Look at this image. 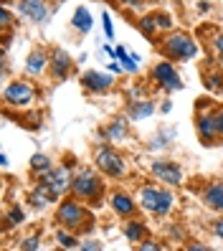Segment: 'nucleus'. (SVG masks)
Returning <instances> with one entry per match:
<instances>
[{
    "mask_svg": "<svg viewBox=\"0 0 223 251\" xmlns=\"http://www.w3.org/2000/svg\"><path fill=\"white\" fill-rule=\"evenodd\" d=\"M56 226H61V228H69V231H76L79 236H86V233H92L94 231V213L86 208V203L79 201L76 196H64L61 203H58V208H56Z\"/></svg>",
    "mask_w": 223,
    "mask_h": 251,
    "instance_id": "1",
    "label": "nucleus"
},
{
    "mask_svg": "<svg viewBox=\"0 0 223 251\" xmlns=\"http://www.w3.org/2000/svg\"><path fill=\"white\" fill-rule=\"evenodd\" d=\"M71 196H76L79 201H84L89 208H101L104 203V180L101 173H97L94 168H79L74 170L71 178Z\"/></svg>",
    "mask_w": 223,
    "mask_h": 251,
    "instance_id": "2",
    "label": "nucleus"
},
{
    "mask_svg": "<svg viewBox=\"0 0 223 251\" xmlns=\"http://www.w3.org/2000/svg\"><path fill=\"white\" fill-rule=\"evenodd\" d=\"M160 53L170 58L175 64H185V61H193V58L198 56V43L190 33L185 31H173L160 36Z\"/></svg>",
    "mask_w": 223,
    "mask_h": 251,
    "instance_id": "3",
    "label": "nucleus"
},
{
    "mask_svg": "<svg viewBox=\"0 0 223 251\" xmlns=\"http://www.w3.org/2000/svg\"><path fill=\"white\" fill-rule=\"evenodd\" d=\"M137 201H140V208H145L147 213L155 216V218H165L173 211V205H175V196L162 183L160 185L157 183L142 185L140 193H137Z\"/></svg>",
    "mask_w": 223,
    "mask_h": 251,
    "instance_id": "4",
    "label": "nucleus"
},
{
    "mask_svg": "<svg viewBox=\"0 0 223 251\" xmlns=\"http://www.w3.org/2000/svg\"><path fill=\"white\" fill-rule=\"evenodd\" d=\"M216 112H218V104H213L208 99L198 101V107H196V135H198L200 145H205V147H213L221 142Z\"/></svg>",
    "mask_w": 223,
    "mask_h": 251,
    "instance_id": "5",
    "label": "nucleus"
},
{
    "mask_svg": "<svg viewBox=\"0 0 223 251\" xmlns=\"http://www.w3.org/2000/svg\"><path fill=\"white\" fill-rule=\"evenodd\" d=\"M92 160H94V168L101 175L112 178V180L124 178V175H127V160H124V155L117 150V147H112L109 142L99 145L97 150H94V157Z\"/></svg>",
    "mask_w": 223,
    "mask_h": 251,
    "instance_id": "6",
    "label": "nucleus"
},
{
    "mask_svg": "<svg viewBox=\"0 0 223 251\" xmlns=\"http://www.w3.org/2000/svg\"><path fill=\"white\" fill-rule=\"evenodd\" d=\"M38 99V89L28 79H13L3 86V104L5 109H28Z\"/></svg>",
    "mask_w": 223,
    "mask_h": 251,
    "instance_id": "7",
    "label": "nucleus"
},
{
    "mask_svg": "<svg viewBox=\"0 0 223 251\" xmlns=\"http://www.w3.org/2000/svg\"><path fill=\"white\" fill-rule=\"evenodd\" d=\"M150 81L157 86V89L168 92V94L180 92L183 86H185V81L180 79V71L175 69V61H170V58H160V61L152 64V69H150Z\"/></svg>",
    "mask_w": 223,
    "mask_h": 251,
    "instance_id": "8",
    "label": "nucleus"
},
{
    "mask_svg": "<svg viewBox=\"0 0 223 251\" xmlns=\"http://www.w3.org/2000/svg\"><path fill=\"white\" fill-rule=\"evenodd\" d=\"M173 16L165 10H152V13H142L140 21H137V28L145 38L150 41H157V36H165L173 31Z\"/></svg>",
    "mask_w": 223,
    "mask_h": 251,
    "instance_id": "9",
    "label": "nucleus"
},
{
    "mask_svg": "<svg viewBox=\"0 0 223 251\" xmlns=\"http://www.w3.org/2000/svg\"><path fill=\"white\" fill-rule=\"evenodd\" d=\"M71 178H74V173H71V157H66V162H61V165H53V170H49L46 175H41L38 183L49 185L51 193H53L56 198H64L69 190H71Z\"/></svg>",
    "mask_w": 223,
    "mask_h": 251,
    "instance_id": "10",
    "label": "nucleus"
},
{
    "mask_svg": "<svg viewBox=\"0 0 223 251\" xmlns=\"http://www.w3.org/2000/svg\"><path fill=\"white\" fill-rule=\"evenodd\" d=\"M150 173H152L155 180H160L162 185H168V188H177V185L185 183L183 168L177 165V162H173V160H165V157L152 160L150 162Z\"/></svg>",
    "mask_w": 223,
    "mask_h": 251,
    "instance_id": "11",
    "label": "nucleus"
},
{
    "mask_svg": "<svg viewBox=\"0 0 223 251\" xmlns=\"http://www.w3.org/2000/svg\"><path fill=\"white\" fill-rule=\"evenodd\" d=\"M114 74L112 71H99V69H92V71H84L81 74V86L86 94L92 97H99V94H107L112 86H114Z\"/></svg>",
    "mask_w": 223,
    "mask_h": 251,
    "instance_id": "12",
    "label": "nucleus"
},
{
    "mask_svg": "<svg viewBox=\"0 0 223 251\" xmlns=\"http://www.w3.org/2000/svg\"><path fill=\"white\" fill-rule=\"evenodd\" d=\"M16 13L21 18H25L28 23L41 25V23L49 21L51 8H49L46 0H18V3H16Z\"/></svg>",
    "mask_w": 223,
    "mask_h": 251,
    "instance_id": "13",
    "label": "nucleus"
},
{
    "mask_svg": "<svg viewBox=\"0 0 223 251\" xmlns=\"http://www.w3.org/2000/svg\"><path fill=\"white\" fill-rule=\"evenodd\" d=\"M107 203L120 218H132L140 211V201L132 198L129 193H124V190H112V193L107 196Z\"/></svg>",
    "mask_w": 223,
    "mask_h": 251,
    "instance_id": "14",
    "label": "nucleus"
},
{
    "mask_svg": "<svg viewBox=\"0 0 223 251\" xmlns=\"http://www.w3.org/2000/svg\"><path fill=\"white\" fill-rule=\"evenodd\" d=\"M129 117L127 114H117V117H112L109 120V125L107 127H101V140L104 142H109V145H117V142H124L127 137H129Z\"/></svg>",
    "mask_w": 223,
    "mask_h": 251,
    "instance_id": "15",
    "label": "nucleus"
},
{
    "mask_svg": "<svg viewBox=\"0 0 223 251\" xmlns=\"http://www.w3.org/2000/svg\"><path fill=\"white\" fill-rule=\"evenodd\" d=\"M49 66H51V51H46V49H33L31 53L25 56L23 71H25V76H31V79H41L43 74L49 71Z\"/></svg>",
    "mask_w": 223,
    "mask_h": 251,
    "instance_id": "16",
    "label": "nucleus"
},
{
    "mask_svg": "<svg viewBox=\"0 0 223 251\" xmlns=\"http://www.w3.org/2000/svg\"><path fill=\"white\" fill-rule=\"evenodd\" d=\"M74 71V58L64 51V49H51V66H49V74L53 81H66Z\"/></svg>",
    "mask_w": 223,
    "mask_h": 251,
    "instance_id": "17",
    "label": "nucleus"
},
{
    "mask_svg": "<svg viewBox=\"0 0 223 251\" xmlns=\"http://www.w3.org/2000/svg\"><path fill=\"white\" fill-rule=\"evenodd\" d=\"M157 112V104L152 99H127V117L132 122H142V120H150V117Z\"/></svg>",
    "mask_w": 223,
    "mask_h": 251,
    "instance_id": "18",
    "label": "nucleus"
},
{
    "mask_svg": "<svg viewBox=\"0 0 223 251\" xmlns=\"http://www.w3.org/2000/svg\"><path fill=\"white\" fill-rule=\"evenodd\" d=\"M200 201L205 208H211L216 213H223V180H213L203 188L200 193Z\"/></svg>",
    "mask_w": 223,
    "mask_h": 251,
    "instance_id": "19",
    "label": "nucleus"
},
{
    "mask_svg": "<svg viewBox=\"0 0 223 251\" xmlns=\"http://www.w3.org/2000/svg\"><path fill=\"white\" fill-rule=\"evenodd\" d=\"M122 233H124V239L129 244H140L147 239V226H145V221H140L137 216H132V218H124V226H122Z\"/></svg>",
    "mask_w": 223,
    "mask_h": 251,
    "instance_id": "20",
    "label": "nucleus"
},
{
    "mask_svg": "<svg viewBox=\"0 0 223 251\" xmlns=\"http://www.w3.org/2000/svg\"><path fill=\"white\" fill-rule=\"evenodd\" d=\"M71 28L76 33L86 36V33H92V28H94V18H92V13H89L86 5H79L76 10H74V16H71Z\"/></svg>",
    "mask_w": 223,
    "mask_h": 251,
    "instance_id": "21",
    "label": "nucleus"
},
{
    "mask_svg": "<svg viewBox=\"0 0 223 251\" xmlns=\"http://www.w3.org/2000/svg\"><path fill=\"white\" fill-rule=\"evenodd\" d=\"M28 201H31V205H33L36 211H43V208H49L51 203H56L58 198L51 193V188H49V185L38 183V185L31 190V196H28Z\"/></svg>",
    "mask_w": 223,
    "mask_h": 251,
    "instance_id": "22",
    "label": "nucleus"
},
{
    "mask_svg": "<svg viewBox=\"0 0 223 251\" xmlns=\"http://www.w3.org/2000/svg\"><path fill=\"white\" fill-rule=\"evenodd\" d=\"M23 224H25V211L21 208L18 203H13L10 208L5 211V216H3V231L8 233V231L18 228V226H23Z\"/></svg>",
    "mask_w": 223,
    "mask_h": 251,
    "instance_id": "23",
    "label": "nucleus"
},
{
    "mask_svg": "<svg viewBox=\"0 0 223 251\" xmlns=\"http://www.w3.org/2000/svg\"><path fill=\"white\" fill-rule=\"evenodd\" d=\"M117 61L124 66V74H137L140 71V53H132L124 46H117Z\"/></svg>",
    "mask_w": 223,
    "mask_h": 251,
    "instance_id": "24",
    "label": "nucleus"
},
{
    "mask_svg": "<svg viewBox=\"0 0 223 251\" xmlns=\"http://www.w3.org/2000/svg\"><path fill=\"white\" fill-rule=\"evenodd\" d=\"M28 168H31V173L36 178H41V175H46L49 170H53V160L43 152H33L31 160H28Z\"/></svg>",
    "mask_w": 223,
    "mask_h": 251,
    "instance_id": "25",
    "label": "nucleus"
},
{
    "mask_svg": "<svg viewBox=\"0 0 223 251\" xmlns=\"http://www.w3.org/2000/svg\"><path fill=\"white\" fill-rule=\"evenodd\" d=\"M56 244L61 249H81V236L76 231H69V228H56Z\"/></svg>",
    "mask_w": 223,
    "mask_h": 251,
    "instance_id": "26",
    "label": "nucleus"
},
{
    "mask_svg": "<svg viewBox=\"0 0 223 251\" xmlns=\"http://www.w3.org/2000/svg\"><path fill=\"white\" fill-rule=\"evenodd\" d=\"M208 46H211L213 64L216 66H223V31H216V28H213L211 38H208Z\"/></svg>",
    "mask_w": 223,
    "mask_h": 251,
    "instance_id": "27",
    "label": "nucleus"
},
{
    "mask_svg": "<svg viewBox=\"0 0 223 251\" xmlns=\"http://www.w3.org/2000/svg\"><path fill=\"white\" fill-rule=\"evenodd\" d=\"M173 137H175V129H165V132H157L155 135V140L147 145L150 150H165V147L173 142Z\"/></svg>",
    "mask_w": 223,
    "mask_h": 251,
    "instance_id": "28",
    "label": "nucleus"
},
{
    "mask_svg": "<svg viewBox=\"0 0 223 251\" xmlns=\"http://www.w3.org/2000/svg\"><path fill=\"white\" fill-rule=\"evenodd\" d=\"M13 23H16V16H13V10H10L8 5H3V8H0V25H3V31H5V33L13 28Z\"/></svg>",
    "mask_w": 223,
    "mask_h": 251,
    "instance_id": "29",
    "label": "nucleus"
},
{
    "mask_svg": "<svg viewBox=\"0 0 223 251\" xmlns=\"http://www.w3.org/2000/svg\"><path fill=\"white\" fill-rule=\"evenodd\" d=\"M18 249H23V251H38L41 249V236H25V239H21L18 241Z\"/></svg>",
    "mask_w": 223,
    "mask_h": 251,
    "instance_id": "30",
    "label": "nucleus"
},
{
    "mask_svg": "<svg viewBox=\"0 0 223 251\" xmlns=\"http://www.w3.org/2000/svg\"><path fill=\"white\" fill-rule=\"evenodd\" d=\"M205 86L208 89H223V76H221V66L216 71L208 74V79H205Z\"/></svg>",
    "mask_w": 223,
    "mask_h": 251,
    "instance_id": "31",
    "label": "nucleus"
},
{
    "mask_svg": "<svg viewBox=\"0 0 223 251\" xmlns=\"http://www.w3.org/2000/svg\"><path fill=\"white\" fill-rule=\"evenodd\" d=\"M101 25H104V36L107 38H114V23H112V16L107 10L101 13Z\"/></svg>",
    "mask_w": 223,
    "mask_h": 251,
    "instance_id": "32",
    "label": "nucleus"
},
{
    "mask_svg": "<svg viewBox=\"0 0 223 251\" xmlns=\"http://www.w3.org/2000/svg\"><path fill=\"white\" fill-rule=\"evenodd\" d=\"M117 5H122L127 10H142L147 5V0H117Z\"/></svg>",
    "mask_w": 223,
    "mask_h": 251,
    "instance_id": "33",
    "label": "nucleus"
},
{
    "mask_svg": "<svg viewBox=\"0 0 223 251\" xmlns=\"http://www.w3.org/2000/svg\"><path fill=\"white\" fill-rule=\"evenodd\" d=\"M211 233L216 236V239L223 241V213H218V218L211 221Z\"/></svg>",
    "mask_w": 223,
    "mask_h": 251,
    "instance_id": "34",
    "label": "nucleus"
},
{
    "mask_svg": "<svg viewBox=\"0 0 223 251\" xmlns=\"http://www.w3.org/2000/svg\"><path fill=\"white\" fill-rule=\"evenodd\" d=\"M101 249H104V244L97 241V239H84L81 241V251H101Z\"/></svg>",
    "mask_w": 223,
    "mask_h": 251,
    "instance_id": "35",
    "label": "nucleus"
},
{
    "mask_svg": "<svg viewBox=\"0 0 223 251\" xmlns=\"http://www.w3.org/2000/svg\"><path fill=\"white\" fill-rule=\"evenodd\" d=\"M196 10H198V16H208V13L213 10L211 0H196Z\"/></svg>",
    "mask_w": 223,
    "mask_h": 251,
    "instance_id": "36",
    "label": "nucleus"
},
{
    "mask_svg": "<svg viewBox=\"0 0 223 251\" xmlns=\"http://www.w3.org/2000/svg\"><path fill=\"white\" fill-rule=\"evenodd\" d=\"M137 249H140V251H160L162 244H155V241H150V239H145V241L137 244Z\"/></svg>",
    "mask_w": 223,
    "mask_h": 251,
    "instance_id": "37",
    "label": "nucleus"
},
{
    "mask_svg": "<svg viewBox=\"0 0 223 251\" xmlns=\"http://www.w3.org/2000/svg\"><path fill=\"white\" fill-rule=\"evenodd\" d=\"M107 71H112L114 76H120V74H124V66H122L120 61H117V58H112V61H109V66H107Z\"/></svg>",
    "mask_w": 223,
    "mask_h": 251,
    "instance_id": "38",
    "label": "nucleus"
},
{
    "mask_svg": "<svg viewBox=\"0 0 223 251\" xmlns=\"http://www.w3.org/2000/svg\"><path fill=\"white\" fill-rule=\"evenodd\" d=\"M170 109H173V101H170V99H165V101L160 104V112H162V114H170Z\"/></svg>",
    "mask_w": 223,
    "mask_h": 251,
    "instance_id": "39",
    "label": "nucleus"
},
{
    "mask_svg": "<svg viewBox=\"0 0 223 251\" xmlns=\"http://www.w3.org/2000/svg\"><path fill=\"white\" fill-rule=\"evenodd\" d=\"M188 249L190 251H211V246H205V244H190Z\"/></svg>",
    "mask_w": 223,
    "mask_h": 251,
    "instance_id": "40",
    "label": "nucleus"
},
{
    "mask_svg": "<svg viewBox=\"0 0 223 251\" xmlns=\"http://www.w3.org/2000/svg\"><path fill=\"white\" fill-rule=\"evenodd\" d=\"M0 165L8 168V155H5V152H0Z\"/></svg>",
    "mask_w": 223,
    "mask_h": 251,
    "instance_id": "41",
    "label": "nucleus"
},
{
    "mask_svg": "<svg viewBox=\"0 0 223 251\" xmlns=\"http://www.w3.org/2000/svg\"><path fill=\"white\" fill-rule=\"evenodd\" d=\"M211 3H213V0H211Z\"/></svg>",
    "mask_w": 223,
    "mask_h": 251,
    "instance_id": "42",
    "label": "nucleus"
}]
</instances>
